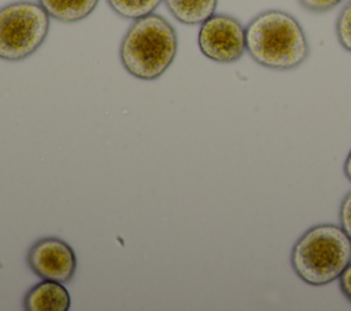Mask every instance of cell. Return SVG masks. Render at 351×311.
<instances>
[{
	"instance_id": "cell-15",
	"label": "cell",
	"mask_w": 351,
	"mask_h": 311,
	"mask_svg": "<svg viewBox=\"0 0 351 311\" xmlns=\"http://www.w3.org/2000/svg\"><path fill=\"white\" fill-rule=\"evenodd\" d=\"M343 170H344V174L348 178V181H351V151H350V153H348V156H347V159L344 162Z\"/></svg>"
},
{
	"instance_id": "cell-9",
	"label": "cell",
	"mask_w": 351,
	"mask_h": 311,
	"mask_svg": "<svg viewBox=\"0 0 351 311\" xmlns=\"http://www.w3.org/2000/svg\"><path fill=\"white\" fill-rule=\"evenodd\" d=\"M218 0H165L171 15L185 25H202L214 15Z\"/></svg>"
},
{
	"instance_id": "cell-11",
	"label": "cell",
	"mask_w": 351,
	"mask_h": 311,
	"mask_svg": "<svg viewBox=\"0 0 351 311\" xmlns=\"http://www.w3.org/2000/svg\"><path fill=\"white\" fill-rule=\"evenodd\" d=\"M336 34L340 45L351 52V0L340 11L336 22Z\"/></svg>"
},
{
	"instance_id": "cell-8",
	"label": "cell",
	"mask_w": 351,
	"mask_h": 311,
	"mask_svg": "<svg viewBox=\"0 0 351 311\" xmlns=\"http://www.w3.org/2000/svg\"><path fill=\"white\" fill-rule=\"evenodd\" d=\"M38 3L53 19L71 23L89 16L99 0H38Z\"/></svg>"
},
{
	"instance_id": "cell-13",
	"label": "cell",
	"mask_w": 351,
	"mask_h": 311,
	"mask_svg": "<svg viewBox=\"0 0 351 311\" xmlns=\"http://www.w3.org/2000/svg\"><path fill=\"white\" fill-rule=\"evenodd\" d=\"M341 0H299L300 5L313 12H325L336 7Z\"/></svg>"
},
{
	"instance_id": "cell-1",
	"label": "cell",
	"mask_w": 351,
	"mask_h": 311,
	"mask_svg": "<svg viewBox=\"0 0 351 311\" xmlns=\"http://www.w3.org/2000/svg\"><path fill=\"white\" fill-rule=\"evenodd\" d=\"M245 49L258 64L273 70L295 69L310 53L303 27L281 10L263 11L247 25Z\"/></svg>"
},
{
	"instance_id": "cell-6",
	"label": "cell",
	"mask_w": 351,
	"mask_h": 311,
	"mask_svg": "<svg viewBox=\"0 0 351 311\" xmlns=\"http://www.w3.org/2000/svg\"><path fill=\"white\" fill-rule=\"evenodd\" d=\"M26 260L37 277L58 282L70 281L77 269L74 249L58 237L37 240L30 247Z\"/></svg>"
},
{
	"instance_id": "cell-10",
	"label": "cell",
	"mask_w": 351,
	"mask_h": 311,
	"mask_svg": "<svg viewBox=\"0 0 351 311\" xmlns=\"http://www.w3.org/2000/svg\"><path fill=\"white\" fill-rule=\"evenodd\" d=\"M114 12L126 19H138L152 14L162 0H107Z\"/></svg>"
},
{
	"instance_id": "cell-5",
	"label": "cell",
	"mask_w": 351,
	"mask_h": 311,
	"mask_svg": "<svg viewBox=\"0 0 351 311\" xmlns=\"http://www.w3.org/2000/svg\"><path fill=\"white\" fill-rule=\"evenodd\" d=\"M197 44L206 58L218 63H233L247 51L245 27L233 16L214 14L202 23Z\"/></svg>"
},
{
	"instance_id": "cell-3",
	"label": "cell",
	"mask_w": 351,
	"mask_h": 311,
	"mask_svg": "<svg viewBox=\"0 0 351 311\" xmlns=\"http://www.w3.org/2000/svg\"><path fill=\"white\" fill-rule=\"evenodd\" d=\"M351 263V238L341 226L317 225L306 230L291 252V266L306 284L333 282Z\"/></svg>"
},
{
	"instance_id": "cell-7",
	"label": "cell",
	"mask_w": 351,
	"mask_h": 311,
	"mask_svg": "<svg viewBox=\"0 0 351 311\" xmlns=\"http://www.w3.org/2000/svg\"><path fill=\"white\" fill-rule=\"evenodd\" d=\"M23 308L27 311H67L70 295L62 282L44 279L26 292Z\"/></svg>"
},
{
	"instance_id": "cell-14",
	"label": "cell",
	"mask_w": 351,
	"mask_h": 311,
	"mask_svg": "<svg viewBox=\"0 0 351 311\" xmlns=\"http://www.w3.org/2000/svg\"><path fill=\"white\" fill-rule=\"evenodd\" d=\"M339 286H340L343 295L351 301V263L340 274Z\"/></svg>"
},
{
	"instance_id": "cell-12",
	"label": "cell",
	"mask_w": 351,
	"mask_h": 311,
	"mask_svg": "<svg viewBox=\"0 0 351 311\" xmlns=\"http://www.w3.org/2000/svg\"><path fill=\"white\" fill-rule=\"evenodd\" d=\"M339 221L341 229L351 238V192H348L339 208Z\"/></svg>"
},
{
	"instance_id": "cell-4",
	"label": "cell",
	"mask_w": 351,
	"mask_h": 311,
	"mask_svg": "<svg viewBox=\"0 0 351 311\" xmlns=\"http://www.w3.org/2000/svg\"><path fill=\"white\" fill-rule=\"evenodd\" d=\"M49 30V15L33 1L0 8V59L16 62L34 53Z\"/></svg>"
},
{
	"instance_id": "cell-2",
	"label": "cell",
	"mask_w": 351,
	"mask_h": 311,
	"mask_svg": "<svg viewBox=\"0 0 351 311\" xmlns=\"http://www.w3.org/2000/svg\"><path fill=\"white\" fill-rule=\"evenodd\" d=\"M177 33L160 15L134 19L125 33L119 58L125 70L138 79H156L173 63L177 53Z\"/></svg>"
}]
</instances>
